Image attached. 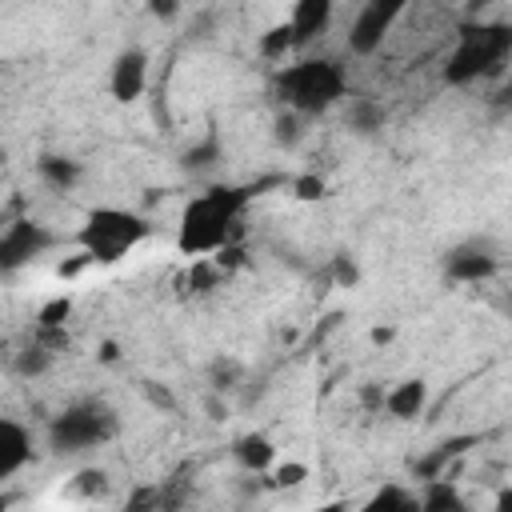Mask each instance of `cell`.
I'll return each mask as SVG.
<instances>
[{"mask_svg":"<svg viewBox=\"0 0 512 512\" xmlns=\"http://www.w3.org/2000/svg\"><path fill=\"white\" fill-rule=\"evenodd\" d=\"M264 184H212L200 196H192L180 212L176 248L184 256H204V252H220V248L236 244L244 208Z\"/></svg>","mask_w":512,"mask_h":512,"instance_id":"6da1fadb","label":"cell"},{"mask_svg":"<svg viewBox=\"0 0 512 512\" xmlns=\"http://www.w3.org/2000/svg\"><path fill=\"white\" fill-rule=\"evenodd\" d=\"M512 56V24L508 20H468L456 32V44L444 60V84L464 88L496 76Z\"/></svg>","mask_w":512,"mask_h":512,"instance_id":"7a4b0ae2","label":"cell"},{"mask_svg":"<svg viewBox=\"0 0 512 512\" xmlns=\"http://www.w3.org/2000/svg\"><path fill=\"white\" fill-rule=\"evenodd\" d=\"M272 92L284 108L300 112V116H320L328 112L332 104L344 100L348 92V76L336 60L328 56H308L300 64H288L272 76Z\"/></svg>","mask_w":512,"mask_h":512,"instance_id":"3957f363","label":"cell"},{"mask_svg":"<svg viewBox=\"0 0 512 512\" xmlns=\"http://www.w3.org/2000/svg\"><path fill=\"white\" fill-rule=\"evenodd\" d=\"M148 232H152V224H148L140 212L100 204V208H92V212L84 216V224L76 228V244H80L96 264H116V260L128 256Z\"/></svg>","mask_w":512,"mask_h":512,"instance_id":"277c9868","label":"cell"},{"mask_svg":"<svg viewBox=\"0 0 512 512\" xmlns=\"http://www.w3.org/2000/svg\"><path fill=\"white\" fill-rule=\"evenodd\" d=\"M116 432H120L116 408L104 404V400H96V396H88V400H72L60 416H52L48 444L60 456H76V452H88V448L108 444Z\"/></svg>","mask_w":512,"mask_h":512,"instance_id":"5b68a950","label":"cell"},{"mask_svg":"<svg viewBox=\"0 0 512 512\" xmlns=\"http://www.w3.org/2000/svg\"><path fill=\"white\" fill-rule=\"evenodd\" d=\"M408 4L412 0H364L360 12L348 24V52L352 56H372L384 44V36L396 28V20L404 16Z\"/></svg>","mask_w":512,"mask_h":512,"instance_id":"8992f818","label":"cell"},{"mask_svg":"<svg viewBox=\"0 0 512 512\" xmlns=\"http://www.w3.org/2000/svg\"><path fill=\"white\" fill-rule=\"evenodd\" d=\"M52 244H56V236L48 232V224H40V220H32V216H20V220H12V224L4 228V236H0V268L12 276V272H20L24 264H32L36 256H44Z\"/></svg>","mask_w":512,"mask_h":512,"instance_id":"52a82bcc","label":"cell"},{"mask_svg":"<svg viewBox=\"0 0 512 512\" xmlns=\"http://www.w3.org/2000/svg\"><path fill=\"white\" fill-rule=\"evenodd\" d=\"M148 88V56L144 48H124L116 60H112V72H108V92L120 100V104H132L140 100Z\"/></svg>","mask_w":512,"mask_h":512,"instance_id":"ba28073f","label":"cell"},{"mask_svg":"<svg viewBox=\"0 0 512 512\" xmlns=\"http://www.w3.org/2000/svg\"><path fill=\"white\" fill-rule=\"evenodd\" d=\"M444 272L456 284H480V280L496 276V256L484 244H460V248H452L444 256Z\"/></svg>","mask_w":512,"mask_h":512,"instance_id":"9c48e42d","label":"cell"},{"mask_svg":"<svg viewBox=\"0 0 512 512\" xmlns=\"http://www.w3.org/2000/svg\"><path fill=\"white\" fill-rule=\"evenodd\" d=\"M28 460H32V432L20 420L4 416L0 420V480H12Z\"/></svg>","mask_w":512,"mask_h":512,"instance_id":"30bf717a","label":"cell"},{"mask_svg":"<svg viewBox=\"0 0 512 512\" xmlns=\"http://www.w3.org/2000/svg\"><path fill=\"white\" fill-rule=\"evenodd\" d=\"M332 12H336V0H296L292 12H288V24L296 32V48L324 36L328 24H332Z\"/></svg>","mask_w":512,"mask_h":512,"instance_id":"8fae6325","label":"cell"},{"mask_svg":"<svg viewBox=\"0 0 512 512\" xmlns=\"http://www.w3.org/2000/svg\"><path fill=\"white\" fill-rule=\"evenodd\" d=\"M424 404H428V384H424L420 376L400 380V384H392V388L384 392V412H388L392 420H416V416L424 412Z\"/></svg>","mask_w":512,"mask_h":512,"instance_id":"7c38bea8","label":"cell"},{"mask_svg":"<svg viewBox=\"0 0 512 512\" xmlns=\"http://www.w3.org/2000/svg\"><path fill=\"white\" fill-rule=\"evenodd\" d=\"M472 444H476V436H452V440H440L432 452L416 456L412 472H416L420 480H436V476H444V468H448L452 460H460V456H464Z\"/></svg>","mask_w":512,"mask_h":512,"instance_id":"4fadbf2b","label":"cell"},{"mask_svg":"<svg viewBox=\"0 0 512 512\" xmlns=\"http://www.w3.org/2000/svg\"><path fill=\"white\" fill-rule=\"evenodd\" d=\"M232 456H236L240 468H248V472H264V468H272V460H276V444H272L264 432H244V436H236Z\"/></svg>","mask_w":512,"mask_h":512,"instance_id":"5bb4252c","label":"cell"},{"mask_svg":"<svg viewBox=\"0 0 512 512\" xmlns=\"http://www.w3.org/2000/svg\"><path fill=\"white\" fill-rule=\"evenodd\" d=\"M36 172H40L44 184L68 192V188L80 180V160H68V156H40V160H36Z\"/></svg>","mask_w":512,"mask_h":512,"instance_id":"9a60e30c","label":"cell"},{"mask_svg":"<svg viewBox=\"0 0 512 512\" xmlns=\"http://www.w3.org/2000/svg\"><path fill=\"white\" fill-rule=\"evenodd\" d=\"M428 488H424V496H420V508L424 512H460L464 508V496L456 492V484L452 480H444V476H436V480H424Z\"/></svg>","mask_w":512,"mask_h":512,"instance_id":"2e32d148","label":"cell"},{"mask_svg":"<svg viewBox=\"0 0 512 512\" xmlns=\"http://www.w3.org/2000/svg\"><path fill=\"white\" fill-rule=\"evenodd\" d=\"M420 508V496L396 488V484H384L372 500H368V512H416Z\"/></svg>","mask_w":512,"mask_h":512,"instance_id":"e0dca14e","label":"cell"},{"mask_svg":"<svg viewBox=\"0 0 512 512\" xmlns=\"http://www.w3.org/2000/svg\"><path fill=\"white\" fill-rule=\"evenodd\" d=\"M292 48H296V32H292L288 20L272 24V28L260 36V56H268V60H280V56H288Z\"/></svg>","mask_w":512,"mask_h":512,"instance_id":"ac0fdd59","label":"cell"},{"mask_svg":"<svg viewBox=\"0 0 512 512\" xmlns=\"http://www.w3.org/2000/svg\"><path fill=\"white\" fill-rule=\"evenodd\" d=\"M52 344H44V340H32L20 356H16V372L20 376H40V372H48V364H52Z\"/></svg>","mask_w":512,"mask_h":512,"instance_id":"d6986e66","label":"cell"},{"mask_svg":"<svg viewBox=\"0 0 512 512\" xmlns=\"http://www.w3.org/2000/svg\"><path fill=\"white\" fill-rule=\"evenodd\" d=\"M348 124L356 128V132H376V128H384V108L376 104V100H352V112H348Z\"/></svg>","mask_w":512,"mask_h":512,"instance_id":"ffe728a7","label":"cell"},{"mask_svg":"<svg viewBox=\"0 0 512 512\" xmlns=\"http://www.w3.org/2000/svg\"><path fill=\"white\" fill-rule=\"evenodd\" d=\"M72 316V300L68 296H56V300H48L40 312H36V328L40 332H52V328H64V320Z\"/></svg>","mask_w":512,"mask_h":512,"instance_id":"44dd1931","label":"cell"},{"mask_svg":"<svg viewBox=\"0 0 512 512\" xmlns=\"http://www.w3.org/2000/svg\"><path fill=\"white\" fill-rule=\"evenodd\" d=\"M216 160H220V144H216V136H208L204 144H196V148L184 152V168H188V172H204V168H212Z\"/></svg>","mask_w":512,"mask_h":512,"instance_id":"7402d4cb","label":"cell"},{"mask_svg":"<svg viewBox=\"0 0 512 512\" xmlns=\"http://www.w3.org/2000/svg\"><path fill=\"white\" fill-rule=\"evenodd\" d=\"M328 272H332V280H336L340 288H356V284H360V268H356V260H352L348 252H336L332 264H328Z\"/></svg>","mask_w":512,"mask_h":512,"instance_id":"603a6c76","label":"cell"},{"mask_svg":"<svg viewBox=\"0 0 512 512\" xmlns=\"http://www.w3.org/2000/svg\"><path fill=\"white\" fill-rule=\"evenodd\" d=\"M292 196L296 200H324L328 196V184H324V176H312L308 172V176H296L292 180Z\"/></svg>","mask_w":512,"mask_h":512,"instance_id":"cb8c5ba5","label":"cell"},{"mask_svg":"<svg viewBox=\"0 0 512 512\" xmlns=\"http://www.w3.org/2000/svg\"><path fill=\"white\" fill-rule=\"evenodd\" d=\"M300 120H304V116L292 112V108L280 112V116H276V140H280V144H296V140L304 136V132H300Z\"/></svg>","mask_w":512,"mask_h":512,"instance_id":"d4e9b609","label":"cell"},{"mask_svg":"<svg viewBox=\"0 0 512 512\" xmlns=\"http://www.w3.org/2000/svg\"><path fill=\"white\" fill-rule=\"evenodd\" d=\"M300 480H308V464H296V460H292V464H280V468L272 472V484H276V488H296Z\"/></svg>","mask_w":512,"mask_h":512,"instance_id":"484cf974","label":"cell"},{"mask_svg":"<svg viewBox=\"0 0 512 512\" xmlns=\"http://www.w3.org/2000/svg\"><path fill=\"white\" fill-rule=\"evenodd\" d=\"M236 376H240V364H236V360H216V364H212V388H216V392L232 388Z\"/></svg>","mask_w":512,"mask_h":512,"instance_id":"4316f807","label":"cell"},{"mask_svg":"<svg viewBox=\"0 0 512 512\" xmlns=\"http://www.w3.org/2000/svg\"><path fill=\"white\" fill-rule=\"evenodd\" d=\"M144 396H148V404H152V408H164V412H172V408H176V400H172V392H168L164 384H152V380H148V384H144Z\"/></svg>","mask_w":512,"mask_h":512,"instance_id":"83f0119b","label":"cell"},{"mask_svg":"<svg viewBox=\"0 0 512 512\" xmlns=\"http://www.w3.org/2000/svg\"><path fill=\"white\" fill-rule=\"evenodd\" d=\"M76 480H80V484H76V488H80V492H88V496H92V492H104V480H108V476H104V472H100V468H84V472H80V476H76Z\"/></svg>","mask_w":512,"mask_h":512,"instance_id":"f1b7e54d","label":"cell"},{"mask_svg":"<svg viewBox=\"0 0 512 512\" xmlns=\"http://www.w3.org/2000/svg\"><path fill=\"white\" fill-rule=\"evenodd\" d=\"M360 404L372 408V412H376V408L384 412V384H364V388H360Z\"/></svg>","mask_w":512,"mask_h":512,"instance_id":"f546056e","label":"cell"},{"mask_svg":"<svg viewBox=\"0 0 512 512\" xmlns=\"http://www.w3.org/2000/svg\"><path fill=\"white\" fill-rule=\"evenodd\" d=\"M148 12H152L156 20H172V16L180 12V0H148Z\"/></svg>","mask_w":512,"mask_h":512,"instance_id":"4dcf8cb0","label":"cell"},{"mask_svg":"<svg viewBox=\"0 0 512 512\" xmlns=\"http://www.w3.org/2000/svg\"><path fill=\"white\" fill-rule=\"evenodd\" d=\"M488 104H492L496 112H508V108H512V80H508V84H500V88L488 96Z\"/></svg>","mask_w":512,"mask_h":512,"instance_id":"1f68e13d","label":"cell"},{"mask_svg":"<svg viewBox=\"0 0 512 512\" xmlns=\"http://www.w3.org/2000/svg\"><path fill=\"white\" fill-rule=\"evenodd\" d=\"M496 508H500V512H512V484L496 492Z\"/></svg>","mask_w":512,"mask_h":512,"instance_id":"d6a6232c","label":"cell"},{"mask_svg":"<svg viewBox=\"0 0 512 512\" xmlns=\"http://www.w3.org/2000/svg\"><path fill=\"white\" fill-rule=\"evenodd\" d=\"M396 328H372V344H392Z\"/></svg>","mask_w":512,"mask_h":512,"instance_id":"836d02e7","label":"cell"},{"mask_svg":"<svg viewBox=\"0 0 512 512\" xmlns=\"http://www.w3.org/2000/svg\"><path fill=\"white\" fill-rule=\"evenodd\" d=\"M116 356H120V352H116V344H112V340H104V344H100V360H104V364H116Z\"/></svg>","mask_w":512,"mask_h":512,"instance_id":"e575fe53","label":"cell"},{"mask_svg":"<svg viewBox=\"0 0 512 512\" xmlns=\"http://www.w3.org/2000/svg\"><path fill=\"white\" fill-rule=\"evenodd\" d=\"M496 308H500V312H504V316H508V320H512V292H504V296H500V300H496Z\"/></svg>","mask_w":512,"mask_h":512,"instance_id":"d590c367","label":"cell"},{"mask_svg":"<svg viewBox=\"0 0 512 512\" xmlns=\"http://www.w3.org/2000/svg\"><path fill=\"white\" fill-rule=\"evenodd\" d=\"M208 412H212V420H224V404L220 400H208Z\"/></svg>","mask_w":512,"mask_h":512,"instance_id":"8d00e7d4","label":"cell"}]
</instances>
